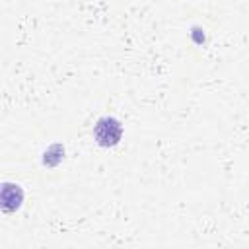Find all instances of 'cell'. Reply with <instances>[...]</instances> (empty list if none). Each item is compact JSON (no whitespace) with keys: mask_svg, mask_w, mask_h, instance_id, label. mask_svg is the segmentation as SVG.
<instances>
[{"mask_svg":"<svg viewBox=\"0 0 249 249\" xmlns=\"http://www.w3.org/2000/svg\"><path fill=\"white\" fill-rule=\"evenodd\" d=\"M123 136V126L117 119L113 117H101L97 123H95V128H93V138L99 146L103 148H111L115 144H119Z\"/></svg>","mask_w":249,"mask_h":249,"instance_id":"obj_1","label":"cell"},{"mask_svg":"<svg viewBox=\"0 0 249 249\" xmlns=\"http://www.w3.org/2000/svg\"><path fill=\"white\" fill-rule=\"evenodd\" d=\"M21 200H23V191L19 189V185L4 183V187H2V208L6 212H14L21 206Z\"/></svg>","mask_w":249,"mask_h":249,"instance_id":"obj_2","label":"cell"}]
</instances>
